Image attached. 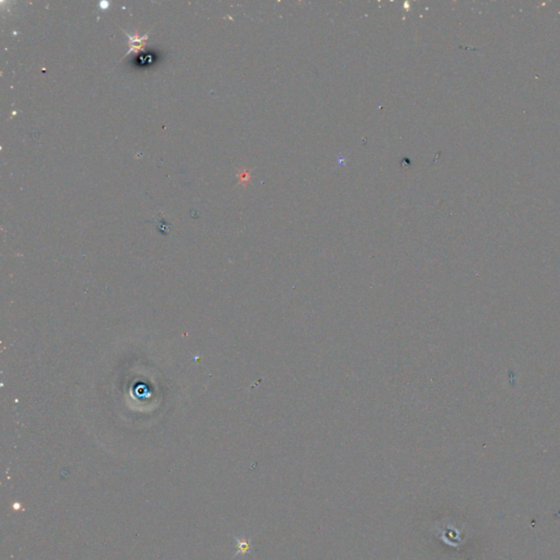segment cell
I'll use <instances>...</instances> for the list:
<instances>
[{
  "label": "cell",
  "mask_w": 560,
  "mask_h": 560,
  "mask_svg": "<svg viewBox=\"0 0 560 560\" xmlns=\"http://www.w3.org/2000/svg\"><path fill=\"white\" fill-rule=\"evenodd\" d=\"M126 35L128 36L129 38V51L126 53V55L124 56V58L126 56L130 55V54H138V52L143 51V49L145 48L146 46V41L148 38V34H149V32H147L145 35H131V34H128V33L125 31Z\"/></svg>",
  "instance_id": "1"
},
{
  "label": "cell",
  "mask_w": 560,
  "mask_h": 560,
  "mask_svg": "<svg viewBox=\"0 0 560 560\" xmlns=\"http://www.w3.org/2000/svg\"><path fill=\"white\" fill-rule=\"evenodd\" d=\"M235 542H236V553L234 556H237V555H245V554H250L251 550H252V544H251V538H245V537H234Z\"/></svg>",
  "instance_id": "2"
}]
</instances>
